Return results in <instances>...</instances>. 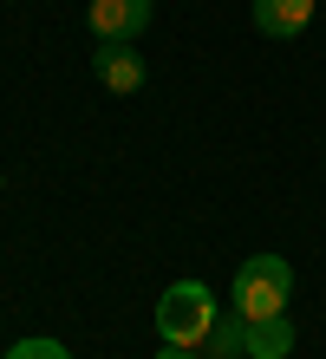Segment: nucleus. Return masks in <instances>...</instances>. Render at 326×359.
I'll use <instances>...</instances> for the list:
<instances>
[{"mask_svg": "<svg viewBox=\"0 0 326 359\" xmlns=\"http://www.w3.org/2000/svg\"><path fill=\"white\" fill-rule=\"evenodd\" d=\"M287 353H294V320L287 313L248 320V359H287Z\"/></svg>", "mask_w": 326, "mask_h": 359, "instance_id": "423d86ee", "label": "nucleus"}, {"mask_svg": "<svg viewBox=\"0 0 326 359\" xmlns=\"http://www.w3.org/2000/svg\"><path fill=\"white\" fill-rule=\"evenodd\" d=\"M7 359H72V353H65L59 340H20V346H13Z\"/></svg>", "mask_w": 326, "mask_h": 359, "instance_id": "6e6552de", "label": "nucleus"}, {"mask_svg": "<svg viewBox=\"0 0 326 359\" xmlns=\"http://www.w3.org/2000/svg\"><path fill=\"white\" fill-rule=\"evenodd\" d=\"M92 72H98V86L118 92V98H130L144 86V59L130 53V39H98L92 46Z\"/></svg>", "mask_w": 326, "mask_h": 359, "instance_id": "7ed1b4c3", "label": "nucleus"}, {"mask_svg": "<svg viewBox=\"0 0 326 359\" xmlns=\"http://www.w3.org/2000/svg\"><path fill=\"white\" fill-rule=\"evenodd\" d=\"M287 301H294V268L280 255H248L235 268V313H242V320L287 313Z\"/></svg>", "mask_w": 326, "mask_h": 359, "instance_id": "f03ea898", "label": "nucleus"}, {"mask_svg": "<svg viewBox=\"0 0 326 359\" xmlns=\"http://www.w3.org/2000/svg\"><path fill=\"white\" fill-rule=\"evenodd\" d=\"M157 359H203V353H196V346H163Z\"/></svg>", "mask_w": 326, "mask_h": 359, "instance_id": "1a4fd4ad", "label": "nucleus"}, {"mask_svg": "<svg viewBox=\"0 0 326 359\" xmlns=\"http://www.w3.org/2000/svg\"><path fill=\"white\" fill-rule=\"evenodd\" d=\"M313 7H320V0H254V33H268V39H294V33H307Z\"/></svg>", "mask_w": 326, "mask_h": 359, "instance_id": "39448f33", "label": "nucleus"}, {"mask_svg": "<svg viewBox=\"0 0 326 359\" xmlns=\"http://www.w3.org/2000/svg\"><path fill=\"white\" fill-rule=\"evenodd\" d=\"M209 327H215V294H209L203 281H170L163 301H157V333H163V346H196V353H203Z\"/></svg>", "mask_w": 326, "mask_h": 359, "instance_id": "f257e3e1", "label": "nucleus"}, {"mask_svg": "<svg viewBox=\"0 0 326 359\" xmlns=\"http://www.w3.org/2000/svg\"><path fill=\"white\" fill-rule=\"evenodd\" d=\"M203 359H248V320L242 313H215V327H209V340H203Z\"/></svg>", "mask_w": 326, "mask_h": 359, "instance_id": "0eeeda50", "label": "nucleus"}, {"mask_svg": "<svg viewBox=\"0 0 326 359\" xmlns=\"http://www.w3.org/2000/svg\"><path fill=\"white\" fill-rule=\"evenodd\" d=\"M85 27H92V39H137L150 27V0H92Z\"/></svg>", "mask_w": 326, "mask_h": 359, "instance_id": "20e7f679", "label": "nucleus"}]
</instances>
